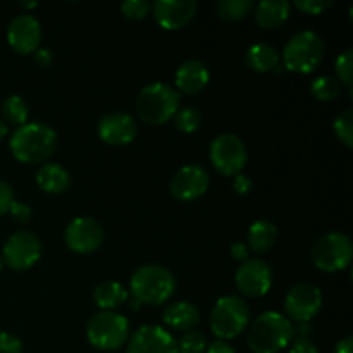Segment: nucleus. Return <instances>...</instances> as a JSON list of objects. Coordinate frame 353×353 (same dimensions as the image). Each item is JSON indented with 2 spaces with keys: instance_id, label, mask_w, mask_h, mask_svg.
Returning a JSON list of instances; mask_svg holds the SVG:
<instances>
[{
  "instance_id": "28",
  "label": "nucleus",
  "mask_w": 353,
  "mask_h": 353,
  "mask_svg": "<svg viewBox=\"0 0 353 353\" xmlns=\"http://www.w3.org/2000/svg\"><path fill=\"white\" fill-rule=\"evenodd\" d=\"M310 93L321 102H331L341 95V85L333 76H319L310 85Z\"/></svg>"
},
{
  "instance_id": "8",
  "label": "nucleus",
  "mask_w": 353,
  "mask_h": 353,
  "mask_svg": "<svg viewBox=\"0 0 353 353\" xmlns=\"http://www.w3.org/2000/svg\"><path fill=\"white\" fill-rule=\"evenodd\" d=\"M314 265L323 272H338L348 268L353 257V243L345 233H326L317 238L310 250Z\"/></svg>"
},
{
  "instance_id": "17",
  "label": "nucleus",
  "mask_w": 353,
  "mask_h": 353,
  "mask_svg": "<svg viewBox=\"0 0 353 353\" xmlns=\"http://www.w3.org/2000/svg\"><path fill=\"white\" fill-rule=\"evenodd\" d=\"M7 41L10 48L21 55H30L38 50L41 41V24L31 14H21L9 23Z\"/></svg>"
},
{
  "instance_id": "3",
  "label": "nucleus",
  "mask_w": 353,
  "mask_h": 353,
  "mask_svg": "<svg viewBox=\"0 0 353 353\" xmlns=\"http://www.w3.org/2000/svg\"><path fill=\"white\" fill-rule=\"evenodd\" d=\"M293 338V323L283 314L264 312L252 323L247 341L254 353H279Z\"/></svg>"
},
{
  "instance_id": "7",
  "label": "nucleus",
  "mask_w": 353,
  "mask_h": 353,
  "mask_svg": "<svg viewBox=\"0 0 353 353\" xmlns=\"http://www.w3.org/2000/svg\"><path fill=\"white\" fill-rule=\"evenodd\" d=\"M250 309L243 299L236 295L221 296L210 312V330L219 340H233L248 326Z\"/></svg>"
},
{
  "instance_id": "15",
  "label": "nucleus",
  "mask_w": 353,
  "mask_h": 353,
  "mask_svg": "<svg viewBox=\"0 0 353 353\" xmlns=\"http://www.w3.org/2000/svg\"><path fill=\"white\" fill-rule=\"evenodd\" d=\"M196 9L195 0H157L152 3V16L162 30L176 31L192 23Z\"/></svg>"
},
{
  "instance_id": "12",
  "label": "nucleus",
  "mask_w": 353,
  "mask_h": 353,
  "mask_svg": "<svg viewBox=\"0 0 353 353\" xmlns=\"http://www.w3.org/2000/svg\"><path fill=\"white\" fill-rule=\"evenodd\" d=\"M234 285L243 296L261 299L272 286V269L262 259H247L238 268Z\"/></svg>"
},
{
  "instance_id": "31",
  "label": "nucleus",
  "mask_w": 353,
  "mask_h": 353,
  "mask_svg": "<svg viewBox=\"0 0 353 353\" xmlns=\"http://www.w3.org/2000/svg\"><path fill=\"white\" fill-rule=\"evenodd\" d=\"M334 69L338 74V83L347 86L352 92L353 86V48H347L343 54L338 55L336 62H334Z\"/></svg>"
},
{
  "instance_id": "19",
  "label": "nucleus",
  "mask_w": 353,
  "mask_h": 353,
  "mask_svg": "<svg viewBox=\"0 0 353 353\" xmlns=\"http://www.w3.org/2000/svg\"><path fill=\"white\" fill-rule=\"evenodd\" d=\"M210 81V72L202 61H186L176 69L174 85L176 92L186 93V95H196L202 92Z\"/></svg>"
},
{
  "instance_id": "37",
  "label": "nucleus",
  "mask_w": 353,
  "mask_h": 353,
  "mask_svg": "<svg viewBox=\"0 0 353 353\" xmlns=\"http://www.w3.org/2000/svg\"><path fill=\"white\" fill-rule=\"evenodd\" d=\"M290 353H319L317 347L314 345V341L310 338H300L293 336L290 341Z\"/></svg>"
},
{
  "instance_id": "11",
  "label": "nucleus",
  "mask_w": 353,
  "mask_h": 353,
  "mask_svg": "<svg viewBox=\"0 0 353 353\" xmlns=\"http://www.w3.org/2000/svg\"><path fill=\"white\" fill-rule=\"evenodd\" d=\"M41 257V243L37 234L30 231H17L3 245L2 261L12 271H26L33 268Z\"/></svg>"
},
{
  "instance_id": "35",
  "label": "nucleus",
  "mask_w": 353,
  "mask_h": 353,
  "mask_svg": "<svg viewBox=\"0 0 353 353\" xmlns=\"http://www.w3.org/2000/svg\"><path fill=\"white\" fill-rule=\"evenodd\" d=\"M9 212L10 216H12V219L19 224H28L31 221V217H33V210H31V207L26 205V203L16 202V200L10 203Z\"/></svg>"
},
{
  "instance_id": "33",
  "label": "nucleus",
  "mask_w": 353,
  "mask_h": 353,
  "mask_svg": "<svg viewBox=\"0 0 353 353\" xmlns=\"http://www.w3.org/2000/svg\"><path fill=\"white\" fill-rule=\"evenodd\" d=\"M121 12L131 21H140L152 12V3L147 0H126L121 3Z\"/></svg>"
},
{
  "instance_id": "42",
  "label": "nucleus",
  "mask_w": 353,
  "mask_h": 353,
  "mask_svg": "<svg viewBox=\"0 0 353 353\" xmlns=\"http://www.w3.org/2000/svg\"><path fill=\"white\" fill-rule=\"evenodd\" d=\"M205 353H236V352H234V348L231 347L230 343H226V341L223 340H217L205 348Z\"/></svg>"
},
{
  "instance_id": "1",
  "label": "nucleus",
  "mask_w": 353,
  "mask_h": 353,
  "mask_svg": "<svg viewBox=\"0 0 353 353\" xmlns=\"http://www.w3.org/2000/svg\"><path fill=\"white\" fill-rule=\"evenodd\" d=\"M57 134L43 123H26L17 128L9 140L14 159L23 164H41L54 154Z\"/></svg>"
},
{
  "instance_id": "9",
  "label": "nucleus",
  "mask_w": 353,
  "mask_h": 353,
  "mask_svg": "<svg viewBox=\"0 0 353 353\" xmlns=\"http://www.w3.org/2000/svg\"><path fill=\"white\" fill-rule=\"evenodd\" d=\"M210 162L223 176H238L247 164V147L233 133H223L210 143Z\"/></svg>"
},
{
  "instance_id": "40",
  "label": "nucleus",
  "mask_w": 353,
  "mask_h": 353,
  "mask_svg": "<svg viewBox=\"0 0 353 353\" xmlns=\"http://www.w3.org/2000/svg\"><path fill=\"white\" fill-rule=\"evenodd\" d=\"M230 252L231 257L238 262H245L248 259V247L245 243H241V241H236V243L231 245Z\"/></svg>"
},
{
  "instance_id": "43",
  "label": "nucleus",
  "mask_w": 353,
  "mask_h": 353,
  "mask_svg": "<svg viewBox=\"0 0 353 353\" xmlns=\"http://www.w3.org/2000/svg\"><path fill=\"white\" fill-rule=\"evenodd\" d=\"M352 347H353V338L347 336L343 340H340L334 347V353H352Z\"/></svg>"
},
{
  "instance_id": "46",
  "label": "nucleus",
  "mask_w": 353,
  "mask_h": 353,
  "mask_svg": "<svg viewBox=\"0 0 353 353\" xmlns=\"http://www.w3.org/2000/svg\"><path fill=\"white\" fill-rule=\"evenodd\" d=\"M3 265H6V264H3V261H2V257H0V271H2V269H3Z\"/></svg>"
},
{
  "instance_id": "24",
  "label": "nucleus",
  "mask_w": 353,
  "mask_h": 353,
  "mask_svg": "<svg viewBox=\"0 0 353 353\" xmlns=\"http://www.w3.org/2000/svg\"><path fill=\"white\" fill-rule=\"evenodd\" d=\"M245 64L254 72L274 71L281 65V55L274 47L265 43L252 45L245 54Z\"/></svg>"
},
{
  "instance_id": "36",
  "label": "nucleus",
  "mask_w": 353,
  "mask_h": 353,
  "mask_svg": "<svg viewBox=\"0 0 353 353\" xmlns=\"http://www.w3.org/2000/svg\"><path fill=\"white\" fill-rule=\"evenodd\" d=\"M0 353H23V341L10 333H0Z\"/></svg>"
},
{
  "instance_id": "29",
  "label": "nucleus",
  "mask_w": 353,
  "mask_h": 353,
  "mask_svg": "<svg viewBox=\"0 0 353 353\" xmlns=\"http://www.w3.org/2000/svg\"><path fill=\"white\" fill-rule=\"evenodd\" d=\"M172 119H174L176 130L190 134L195 133L200 128V124H202V114L195 107H185V109H179Z\"/></svg>"
},
{
  "instance_id": "5",
  "label": "nucleus",
  "mask_w": 353,
  "mask_h": 353,
  "mask_svg": "<svg viewBox=\"0 0 353 353\" xmlns=\"http://www.w3.org/2000/svg\"><path fill=\"white\" fill-rule=\"evenodd\" d=\"M326 43L314 31H299L283 50V68L299 74H310L324 61Z\"/></svg>"
},
{
  "instance_id": "2",
  "label": "nucleus",
  "mask_w": 353,
  "mask_h": 353,
  "mask_svg": "<svg viewBox=\"0 0 353 353\" xmlns=\"http://www.w3.org/2000/svg\"><path fill=\"white\" fill-rule=\"evenodd\" d=\"M181 97L174 86L168 83L155 81L140 90L137 97V114L143 123L150 126H161L169 123L179 110Z\"/></svg>"
},
{
  "instance_id": "18",
  "label": "nucleus",
  "mask_w": 353,
  "mask_h": 353,
  "mask_svg": "<svg viewBox=\"0 0 353 353\" xmlns=\"http://www.w3.org/2000/svg\"><path fill=\"white\" fill-rule=\"evenodd\" d=\"M99 137L103 143L112 147H123L137 138L138 126L133 116L124 112H110L99 121Z\"/></svg>"
},
{
  "instance_id": "23",
  "label": "nucleus",
  "mask_w": 353,
  "mask_h": 353,
  "mask_svg": "<svg viewBox=\"0 0 353 353\" xmlns=\"http://www.w3.org/2000/svg\"><path fill=\"white\" fill-rule=\"evenodd\" d=\"M278 240V228L271 223V221H255L250 228H248L247 234V247L254 250L255 254H268L272 250Z\"/></svg>"
},
{
  "instance_id": "44",
  "label": "nucleus",
  "mask_w": 353,
  "mask_h": 353,
  "mask_svg": "<svg viewBox=\"0 0 353 353\" xmlns=\"http://www.w3.org/2000/svg\"><path fill=\"white\" fill-rule=\"evenodd\" d=\"M7 137V124L3 123V119H0V141Z\"/></svg>"
},
{
  "instance_id": "13",
  "label": "nucleus",
  "mask_w": 353,
  "mask_h": 353,
  "mask_svg": "<svg viewBox=\"0 0 353 353\" xmlns=\"http://www.w3.org/2000/svg\"><path fill=\"white\" fill-rule=\"evenodd\" d=\"M209 185V172L202 165L188 164L174 172L169 183V192L179 202H193L205 195Z\"/></svg>"
},
{
  "instance_id": "20",
  "label": "nucleus",
  "mask_w": 353,
  "mask_h": 353,
  "mask_svg": "<svg viewBox=\"0 0 353 353\" xmlns=\"http://www.w3.org/2000/svg\"><path fill=\"white\" fill-rule=\"evenodd\" d=\"M165 326H169L174 331H192L199 324L200 312L192 302H174L169 303L164 310Z\"/></svg>"
},
{
  "instance_id": "26",
  "label": "nucleus",
  "mask_w": 353,
  "mask_h": 353,
  "mask_svg": "<svg viewBox=\"0 0 353 353\" xmlns=\"http://www.w3.org/2000/svg\"><path fill=\"white\" fill-rule=\"evenodd\" d=\"M252 0H219L216 2V12L226 23H238L254 10Z\"/></svg>"
},
{
  "instance_id": "4",
  "label": "nucleus",
  "mask_w": 353,
  "mask_h": 353,
  "mask_svg": "<svg viewBox=\"0 0 353 353\" xmlns=\"http://www.w3.org/2000/svg\"><path fill=\"white\" fill-rule=\"evenodd\" d=\"M130 286L137 302L161 305L174 295L176 279L169 269L157 264H148L133 272Z\"/></svg>"
},
{
  "instance_id": "30",
  "label": "nucleus",
  "mask_w": 353,
  "mask_h": 353,
  "mask_svg": "<svg viewBox=\"0 0 353 353\" xmlns=\"http://www.w3.org/2000/svg\"><path fill=\"white\" fill-rule=\"evenodd\" d=\"M334 134L347 148L353 147V109H347L334 119Z\"/></svg>"
},
{
  "instance_id": "34",
  "label": "nucleus",
  "mask_w": 353,
  "mask_h": 353,
  "mask_svg": "<svg viewBox=\"0 0 353 353\" xmlns=\"http://www.w3.org/2000/svg\"><path fill=\"white\" fill-rule=\"evenodd\" d=\"M333 0H295L293 6L307 16H319L333 6Z\"/></svg>"
},
{
  "instance_id": "21",
  "label": "nucleus",
  "mask_w": 353,
  "mask_h": 353,
  "mask_svg": "<svg viewBox=\"0 0 353 353\" xmlns=\"http://www.w3.org/2000/svg\"><path fill=\"white\" fill-rule=\"evenodd\" d=\"M254 9L259 26L264 30H276L288 21L292 6L286 0H264L257 3Z\"/></svg>"
},
{
  "instance_id": "39",
  "label": "nucleus",
  "mask_w": 353,
  "mask_h": 353,
  "mask_svg": "<svg viewBox=\"0 0 353 353\" xmlns=\"http://www.w3.org/2000/svg\"><path fill=\"white\" fill-rule=\"evenodd\" d=\"M252 188H254V183H252V179L248 178V176L245 174L234 176L233 190L238 193V195H248V193L252 192Z\"/></svg>"
},
{
  "instance_id": "25",
  "label": "nucleus",
  "mask_w": 353,
  "mask_h": 353,
  "mask_svg": "<svg viewBox=\"0 0 353 353\" xmlns=\"http://www.w3.org/2000/svg\"><path fill=\"white\" fill-rule=\"evenodd\" d=\"M93 300L100 310L114 312L128 300V290L116 281H102L93 290Z\"/></svg>"
},
{
  "instance_id": "6",
  "label": "nucleus",
  "mask_w": 353,
  "mask_h": 353,
  "mask_svg": "<svg viewBox=\"0 0 353 353\" xmlns=\"http://www.w3.org/2000/svg\"><path fill=\"white\" fill-rule=\"evenodd\" d=\"M86 340L97 350H119L130 340V323L121 314L100 310L86 324Z\"/></svg>"
},
{
  "instance_id": "22",
  "label": "nucleus",
  "mask_w": 353,
  "mask_h": 353,
  "mask_svg": "<svg viewBox=\"0 0 353 353\" xmlns=\"http://www.w3.org/2000/svg\"><path fill=\"white\" fill-rule=\"evenodd\" d=\"M37 185L45 193L57 195V193L65 192L69 188V185H71V174L61 164L48 162V164H43L37 171Z\"/></svg>"
},
{
  "instance_id": "27",
  "label": "nucleus",
  "mask_w": 353,
  "mask_h": 353,
  "mask_svg": "<svg viewBox=\"0 0 353 353\" xmlns=\"http://www.w3.org/2000/svg\"><path fill=\"white\" fill-rule=\"evenodd\" d=\"M28 103L24 102L23 97L9 95L2 102V116L3 123L14 124V126H23L28 123Z\"/></svg>"
},
{
  "instance_id": "14",
  "label": "nucleus",
  "mask_w": 353,
  "mask_h": 353,
  "mask_svg": "<svg viewBox=\"0 0 353 353\" xmlns=\"http://www.w3.org/2000/svg\"><path fill=\"white\" fill-rule=\"evenodd\" d=\"M64 241L74 254H93L103 243V230L93 217H76L64 231Z\"/></svg>"
},
{
  "instance_id": "16",
  "label": "nucleus",
  "mask_w": 353,
  "mask_h": 353,
  "mask_svg": "<svg viewBox=\"0 0 353 353\" xmlns=\"http://www.w3.org/2000/svg\"><path fill=\"white\" fill-rule=\"evenodd\" d=\"M126 353H178L174 336L157 324L138 327L128 341Z\"/></svg>"
},
{
  "instance_id": "41",
  "label": "nucleus",
  "mask_w": 353,
  "mask_h": 353,
  "mask_svg": "<svg viewBox=\"0 0 353 353\" xmlns=\"http://www.w3.org/2000/svg\"><path fill=\"white\" fill-rule=\"evenodd\" d=\"M52 61H54V55H52V52L48 50V48H38V50L34 52V62H37L40 68H48V65L52 64Z\"/></svg>"
},
{
  "instance_id": "10",
  "label": "nucleus",
  "mask_w": 353,
  "mask_h": 353,
  "mask_svg": "<svg viewBox=\"0 0 353 353\" xmlns=\"http://www.w3.org/2000/svg\"><path fill=\"white\" fill-rule=\"evenodd\" d=\"M323 307V293L312 283H299L285 299L286 319L295 324H309Z\"/></svg>"
},
{
  "instance_id": "45",
  "label": "nucleus",
  "mask_w": 353,
  "mask_h": 353,
  "mask_svg": "<svg viewBox=\"0 0 353 353\" xmlns=\"http://www.w3.org/2000/svg\"><path fill=\"white\" fill-rule=\"evenodd\" d=\"M17 6L24 7V9H34L38 7V2H17Z\"/></svg>"
},
{
  "instance_id": "38",
  "label": "nucleus",
  "mask_w": 353,
  "mask_h": 353,
  "mask_svg": "<svg viewBox=\"0 0 353 353\" xmlns=\"http://www.w3.org/2000/svg\"><path fill=\"white\" fill-rule=\"evenodd\" d=\"M14 202V192L10 185L0 179V217L9 212L10 203Z\"/></svg>"
},
{
  "instance_id": "32",
  "label": "nucleus",
  "mask_w": 353,
  "mask_h": 353,
  "mask_svg": "<svg viewBox=\"0 0 353 353\" xmlns=\"http://www.w3.org/2000/svg\"><path fill=\"white\" fill-rule=\"evenodd\" d=\"M178 353H203L207 348V340L200 331H186L181 340L176 341Z\"/></svg>"
}]
</instances>
